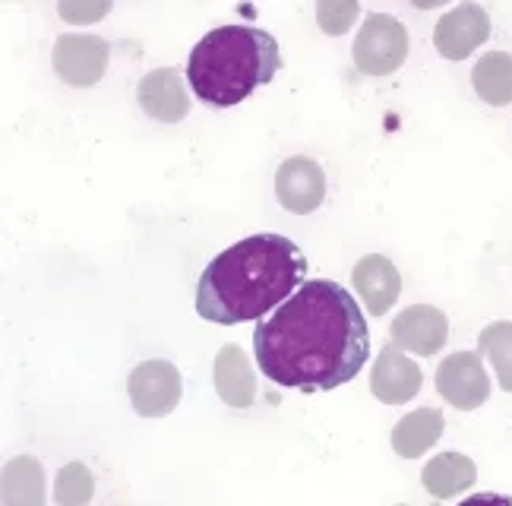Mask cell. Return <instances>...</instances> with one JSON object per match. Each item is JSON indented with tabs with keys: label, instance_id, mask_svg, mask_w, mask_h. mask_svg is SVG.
<instances>
[{
	"label": "cell",
	"instance_id": "cell-1",
	"mask_svg": "<svg viewBox=\"0 0 512 506\" xmlns=\"http://www.w3.org/2000/svg\"><path fill=\"white\" fill-rule=\"evenodd\" d=\"M260 374L282 389L329 393L361 374L370 329L354 295L329 279H307L253 333Z\"/></svg>",
	"mask_w": 512,
	"mask_h": 506
},
{
	"label": "cell",
	"instance_id": "cell-2",
	"mask_svg": "<svg viewBox=\"0 0 512 506\" xmlns=\"http://www.w3.org/2000/svg\"><path fill=\"white\" fill-rule=\"evenodd\" d=\"M307 282V257L285 235H250L222 250L196 285V314L219 326L266 317Z\"/></svg>",
	"mask_w": 512,
	"mask_h": 506
},
{
	"label": "cell",
	"instance_id": "cell-3",
	"mask_svg": "<svg viewBox=\"0 0 512 506\" xmlns=\"http://www.w3.org/2000/svg\"><path fill=\"white\" fill-rule=\"evenodd\" d=\"M279 42L260 26H219L203 35L187 61V83L209 108L241 105L282 70Z\"/></svg>",
	"mask_w": 512,
	"mask_h": 506
},
{
	"label": "cell",
	"instance_id": "cell-4",
	"mask_svg": "<svg viewBox=\"0 0 512 506\" xmlns=\"http://www.w3.org/2000/svg\"><path fill=\"white\" fill-rule=\"evenodd\" d=\"M354 67L367 76L396 73L408 57V32L396 16L370 13L354 38Z\"/></svg>",
	"mask_w": 512,
	"mask_h": 506
},
{
	"label": "cell",
	"instance_id": "cell-5",
	"mask_svg": "<svg viewBox=\"0 0 512 506\" xmlns=\"http://www.w3.org/2000/svg\"><path fill=\"white\" fill-rule=\"evenodd\" d=\"M184 380L177 374V367L171 361L152 358L133 367V374L127 380V396L133 412L140 418H165L181 405Z\"/></svg>",
	"mask_w": 512,
	"mask_h": 506
},
{
	"label": "cell",
	"instance_id": "cell-6",
	"mask_svg": "<svg viewBox=\"0 0 512 506\" xmlns=\"http://www.w3.org/2000/svg\"><path fill=\"white\" fill-rule=\"evenodd\" d=\"M108 57L111 45L98 35H80V32H67L57 35L54 51H51V64L54 73L61 76V83L76 86V89H89L105 76L108 70Z\"/></svg>",
	"mask_w": 512,
	"mask_h": 506
},
{
	"label": "cell",
	"instance_id": "cell-7",
	"mask_svg": "<svg viewBox=\"0 0 512 506\" xmlns=\"http://www.w3.org/2000/svg\"><path fill=\"white\" fill-rule=\"evenodd\" d=\"M437 393L456 405L459 412H475L490 396V380L484 371L481 352L446 355L437 367Z\"/></svg>",
	"mask_w": 512,
	"mask_h": 506
},
{
	"label": "cell",
	"instance_id": "cell-8",
	"mask_svg": "<svg viewBox=\"0 0 512 506\" xmlns=\"http://www.w3.org/2000/svg\"><path fill=\"white\" fill-rule=\"evenodd\" d=\"M275 197L291 216H310L326 200V174L307 155H291L275 171Z\"/></svg>",
	"mask_w": 512,
	"mask_h": 506
},
{
	"label": "cell",
	"instance_id": "cell-9",
	"mask_svg": "<svg viewBox=\"0 0 512 506\" xmlns=\"http://www.w3.org/2000/svg\"><path fill=\"white\" fill-rule=\"evenodd\" d=\"M490 38V16L478 4H462L437 19L433 45L446 61H465L471 51H478Z\"/></svg>",
	"mask_w": 512,
	"mask_h": 506
},
{
	"label": "cell",
	"instance_id": "cell-10",
	"mask_svg": "<svg viewBox=\"0 0 512 506\" xmlns=\"http://www.w3.org/2000/svg\"><path fill=\"white\" fill-rule=\"evenodd\" d=\"M392 345L405 348L411 355H437L449 339V320L443 310L430 304L405 307L389 326Z\"/></svg>",
	"mask_w": 512,
	"mask_h": 506
},
{
	"label": "cell",
	"instance_id": "cell-11",
	"mask_svg": "<svg viewBox=\"0 0 512 506\" xmlns=\"http://www.w3.org/2000/svg\"><path fill=\"white\" fill-rule=\"evenodd\" d=\"M136 102L159 124H177L190 114V95L184 89V76L174 67H159L146 73L136 89Z\"/></svg>",
	"mask_w": 512,
	"mask_h": 506
},
{
	"label": "cell",
	"instance_id": "cell-12",
	"mask_svg": "<svg viewBox=\"0 0 512 506\" xmlns=\"http://www.w3.org/2000/svg\"><path fill=\"white\" fill-rule=\"evenodd\" d=\"M424 386L421 367L399 352V345H386L370 371V393L386 405L411 402Z\"/></svg>",
	"mask_w": 512,
	"mask_h": 506
},
{
	"label": "cell",
	"instance_id": "cell-13",
	"mask_svg": "<svg viewBox=\"0 0 512 506\" xmlns=\"http://www.w3.org/2000/svg\"><path fill=\"white\" fill-rule=\"evenodd\" d=\"M351 279L373 317H383L402 295V276H399L396 263L380 257V253H370V257L354 263Z\"/></svg>",
	"mask_w": 512,
	"mask_h": 506
},
{
	"label": "cell",
	"instance_id": "cell-14",
	"mask_svg": "<svg viewBox=\"0 0 512 506\" xmlns=\"http://www.w3.org/2000/svg\"><path fill=\"white\" fill-rule=\"evenodd\" d=\"M212 380H215V393L231 408H250L256 399V377L247 355L238 345H222V352L215 355L212 367Z\"/></svg>",
	"mask_w": 512,
	"mask_h": 506
},
{
	"label": "cell",
	"instance_id": "cell-15",
	"mask_svg": "<svg viewBox=\"0 0 512 506\" xmlns=\"http://www.w3.org/2000/svg\"><path fill=\"white\" fill-rule=\"evenodd\" d=\"M421 481L430 497L452 500V497L465 494L471 484L478 481V465L462 453H440L424 465Z\"/></svg>",
	"mask_w": 512,
	"mask_h": 506
},
{
	"label": "cell",
	"instance_id": "cell-16",
	"mask_svg": "<svg viewBox=\"0 0 512 506\" xmlns=\"http://www.w3.org/2000/svg\"><path fill=\"white\" fill-rule=\"evenodd\" d=\"M443 427L446 421L440 408H418L392 427V450L402 459H418L443 437Z\"/></svg>",
	"mask_w": 512,
	"mask_h": 506
},
{
	"label": "cell",
	"instance_id": "cell-17",
	"mask_svg": "<svg viewBox=\"0 0 512 506\" xmlns=\"http://www.w3.org/2000/svg\"><path fill=\"white\" fill-rule=\"evenodd\" d=\"M471 83L481 95V102L503 108L512 102V54L506 51H490L471 70Z\"/></svg>",
	"mask_w": 512,
	"mask_h": 506
},
{
	"label": "cell",
	"instance_id": "cell-18",
	"mask_svg": "<svg viewBox=\"0 0 512 506\" xmlns=\"http://www.w3.org/2000/svg\"><path fill=\"white\" fill-rule=\"evenodd\" d=\"M4 503L42 506L45 503V469L32 456H19L4 469Z\"/></svg>",
	"mask_w": 512,
	"mask_h": 506
},
{
	"label": "cell",
	"instance_id": "cell-19",
	"mask_svg": "<svg viewBox=\"0 0 512 506\" xmlns=\"http://www.w3.org/2000/svg\"><path fill=\"white\" fill-rule=\"evenodd\" d=\"M478 352L494 364L497 380L506 393H512V323L509 320H497L487 329H481L478 336Z\"/></svg>",
	"mask_w": 512,
	"mask_h": 506
},
{
	"label": "cell",
	"instance_id": "cell-20",
	"mask_svg": "<svg viewBox=\"0 0 512 506\" xmlns=\"http://www.w3.org/2000/svg\"><path fill=\"white\" fill-rule=\"evenodd\" d=\"M92 494H95V478L83 462H70L57 472V481H54V500L57 503H64V506L89 503Z\"/></svg>",
	"mask_w": 512,
	"mask_h": 506
},
{
	"label": "cell",
	"instance_id": "cell-21",
	"mask_svg": "<svg viewBox=\"0 0 512 506\" xmlns=\"http://www.w3.org/2000/svg\"><path fill=\"white\" fill-rule=\"evenodd\" d=\"M361 7L354 0H320L317 4V23L326 35H345L354 19H358Z\"/></svg>",
	"mask_w": 512,
	"mask_h": 506
},
{
	"label": "cell",
	"instance_id": "cell-22",
	"mask_svg": "<svg viewBox=\"0 0 512 506\" xmlns=\"http://www.w3.org/2000/svg\"><path fill=\"white\" fill-rule=\"evenodd\" d=\"M67 23H95V19H102L105 13H111V4L108 0H95V4H73V0H64L61 7H57Z\"/></svg>",
	"mask_w": 512,
	"mask_h": 506
}]
</instances>
